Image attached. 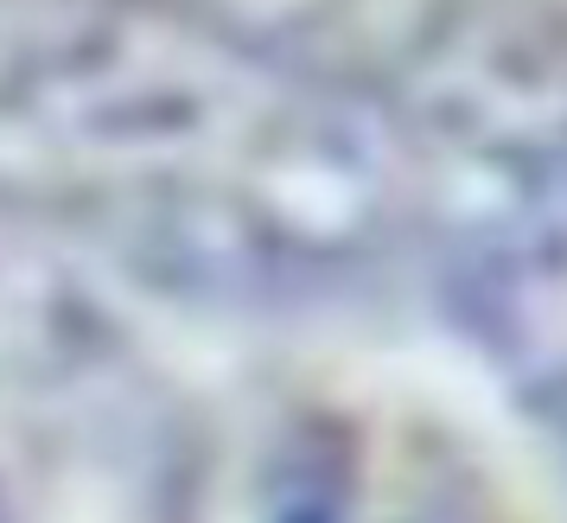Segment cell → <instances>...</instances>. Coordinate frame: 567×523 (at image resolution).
Returning a JSON list of instances; mask_svg holds the SVG:
<instances>
[{"label":"cell","mask_w":567,"mask_h":523,"mask_svg":"<svg viewBox=\"0 0 567 523\" xmlns=\"http://www.w3.org/2000/svg\"><path fill=\"white\" fill-rule=\"evenodd\" d=\"M90 345L71 268L0 205V390H27L58 370H71Z\"/></svg>","instance_id":"obj_1"}]
</instances>
